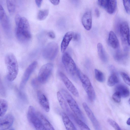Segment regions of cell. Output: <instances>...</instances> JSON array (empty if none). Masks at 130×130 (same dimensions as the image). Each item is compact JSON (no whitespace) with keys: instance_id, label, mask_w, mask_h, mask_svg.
Masks as SVG:
<instances>
[{"instance_id":"7","label":"cell","mask_w":130,"mask_h":130,"mask_svg":"<svg viewBox=\"0 0 130 130\" xmlns=\"http://www.w3.org/2000/svg\"><path fill=\"white\" fill-rule=\"evenodd\" d=\"M57 44L54 42H50L47 44L42 52L43 57L45 59L52 60L57 56L58 51Z\"/></svg>"},{"instance_id":"6","label":"cell","mask_w":130,"mask_h":130,"mask_svg":"<svg viewBox=\"0 0 130 130\" xmlns=\"http://www.w3.org/2000/svg\"><path fill=\"white\" fill-rule=\"evenodd\" d=\"M62 60L67 72L72 76H75L77 74V69L70 54L67 52L65 53L62 56Z\"/></svg>"},{"instance_id":"25","label":"cell","mask_w":130,"mask_h":130,"mask_svg":"<svg viewBox=\"0 0 130 130\" xmlns=\"http://www.w3.org/2000/svg\"><path fill=\"white\" fill-rule=\"evenodd\" d=\"M41 123L45 130H54V127L45 117L41 113L38 112Z\"/></svg>"},{"instance_id":"23","label":"cell","mask_w":130,"mask_h":130,"mask_svg":"<svg viewBox=\"0 0 130 130\" xmlns=\"http://www.w3.org/2000/svg\"><path fill=\"white\" fill-rule=\"evenodd\" d=\"M116 92H118L121 97L126 98L130 94L129 90L125 86L120 84L117 86L115 88Z\"/></svg>"},{"instance_id":"10","label":"cell","mask_w":130,"mask_h":130,"mask_svg":"<svg viewBox=\"0 0 130 130\" xmlns=\"http://www.w3.org/2000/svg\"><path fill=\"white\" fill-rule=\"evenodd\" d=\"M0 21L4 31L7 34H10L11 31L10 21L1 5H0Z\"/></svg>"},{"instance_id":"14","label":"cell","mask_w":130,"mask_h":130,"mask_svg":"<svg viewBox=\"0 0 130 130\" xmlns=\"http://www.w3.org/2000/svg\"><path fill=\"white\" fill-rule=\"evenodd\" d=\"M37 65V62L35 61L31 63L27 68L23 75L21 85L22 88L26 83L31 74L36 68Z\"/></svg>"},{"instance_id":"35","label":"cell","mask_w":130,"mask_h":130,"mask_svg":"<svg viewBox=\"0 0 130 130\" xmlns=\"http://www.w3.org/2000/svg\"><path fill=\"white\" fill-rule=\"evenodd\" d=\"M126 12L130 13V1L129 0H122Z\"/></svg>"},{"instance_id":"3","label":"cell","mask_w":130,"mask_h":130,"mask_svg":"<svg viewBox=\"0 0 130 130\" xmlns=\"http://www.w3.org/2000/svg\"><path fill=\"white\" fill-rule=\"evenodd\" d=\"M76 73L87 93L89 99L91 102L94 101L96 98V94L89 78L78 69Z\"/></svg>"},{"instance_id":"24","label":"cell","mask_w":130,"mask_h":130,"mask_svg":"<svg viewBox=\"0 0 130 130\" xmlns=\"http://www.w3.org/2000/svg\"><path fill=\"white\" fill-rule=\"evenodd\" d=\"M97 48L98 55L101 60L104 62H106L108 58L102 44L99 43L97 45Z\"/></svg>"},{"instance_id":"26","label":"cell","mask_w":130,"mask_h":130,"mask_svg":"<svg viewBox=\"0 0 130 130\" xmlns=\"http://www.w3.org/2000/svg\"><path fill=\"white\" fill-rule=\"evenodd\" d=\"M117 6V0H107L106 10L109 14H112L115 11Z\"/></svg>"},{"instance_id":"37","label":"cell","mask_w":130,"mask_h":130,"mask_svg":"<svg viewBox=\"0 0 130 130\" xmlns=\"http://www.w3.org/2000/svg\"><path fill=\"white\" fill-rule=\"evenodd\" d=\"M98 3L100 6L106 10L107 5V0H98Z\"/></svg>"},{"instance_id":"15","label":"cell","mask_w":130,"mask_h":130,"mask_svg":"<svg viewBox=\"0 0 130 130\" xmlns=\"http://www.w3.org/2000/svg\"><path fill=\"white\" fill-rule=\"evenodd\" d=\"M37 95L39 102L42 107L46 112H48L50 110V104L46 96L40 91H37Z\"/></svg>"},{"instance_id":"44","label":"cell","mask_w":130,"mask_h":130,"mask_svg":"<svg viewBox=\"0 0 130 130\" xmlns=\"http://www.w3.org/2000/svg\"><path fill=\"white\" fill-rule=\"evenodd\" d=\"M127 41L129 45L130 46V31H129L128 37Z\"/></svg>"},{"instance_id":"42","label":"cell","mask_w":130,"mask_h":130,"mask_svg":"<svg viewBox=\"0 0 130 130\" xmlns=\"http://www.w3.org/2000/svg\"><path fill=\"white\" fill-rule=\"evenodd\" d=\"M43 0H35V3L38 7H40L41 5Z\"/></svg>"},{"instance_id":"16","label":"cell","mask_w":130,"mask_h":130,"mask_svg":"<svg viewBox=\"0 0 130 130\" xmlns=\"http://www.w3.org/2000/svg\"><path fill=\"white\" fill-rule=\"evenodd\" d=\"M74 33L73 31H68L64 36L61 44V50L62 53H63L65 51L70 41L73 39Z\"/></svg>"},{"instance_id":"31","label":"cell","mask_w":130,"mask_h":130,"mask_svg":"<svg viewBox=\"0 0 130 130\" xmlns=\"http://www.w3.org/2000/svg\"><path fill=\"white\" fill-rule=\"evenodd\" d=\"M126 56V54L122 53L118 49L115 54L114 57L115 60L120 62L123 60Z\"/></svg>"},{"instance_id":"1","label":"cell","mask_w":130,"mask_h":130,"mask_svg":"<svg viewBox=\"0 0 130 130\" xmlns=\"http://www.w3.org/2000/svg\"><path fill=\"white\" fill-rule=\"evenodd\" d=\"M16 25V34L18 40L22 43L29 41L32 36L29 24L27 19L25 17H21Z\"/></svg>"},{"instance_id":"2","label":"cell","mask_w":130,"mask_h":130,"mask_svg":"<svg viewBox=\"0 0 130 130\" xmlns=\"http://www.w3.org/2000/svg\"><path fill=\"white\" fill-rule=\"evenodd\" d=\"M5 62L7 71V79L10 82H12L16 78L18 72L16 58L13 53H8L5 56Z\"/></svg>"},{"instance_id":"47","label":"cell","mask_w":130,"mask_h":130,"mask_svg":"<svg viewBox=\"0 0 130 130\" xmlns=\"http://www.w3.org/2000/svg\"><path fill=\"white\" fill-rule=\"evenodd\" d=\"M128 102H129V104L130 105V98Z\"/></svg>"},{"instance_id":"27","label":"cell","mask_w":130,"mask_h":130,"mask_svg":"<svg viewBox=\"0 0 130 130\" xmlns=\"http://www.w3.org/2000/svg\"><path fill=\"white\" fill-rule=\"evenodd\" d=\"M8 107L7 101L3 99H0V117L4 116L6 113Z\"/></svg>"},{"instance_id":"45","label":"cell","mask_w":130,"mask_h":130,"mask_svg":"<svg viewBox=\"0 0 130 130\" xmlns=\"http://www.w3.org/2000/svg\"><path fill=\"white\" fill-rule=\"evenodd\" d=\"M126 123L128 125H130V117L127 120Z\"/></svg>"},{"instance_id":"43","label":"cell","mask_w":130,"mask_h":130,"mask_svg":"<svg viewBox=\"0 0 130 130\" xmlns=\"http://www.w3.org/2000/svg\"><path fill=\"white\" fill-rule=\"evenodd\" d=\"M95 13L96 16L97 17H98L100 15V13L99 10L97 8H96L95 10Z\"/></svg>"},{"instance_id":"4","label":"cell","mask_w":130,"mask_h":130,"mask_svg":"<svg viewBox=\"0 0 130 130\" xmlns=\"http://www.w3.org/2000/svg\"><path fill=\"white\" fill-rule=\"evenodd\" d=\"M60 92L63 95L71 109L74 114L84 122H86L85 118L77 103L71 95L64 89H62Z\"/></svg>"},{"instance_id":"5","label":"cell","mask_w":130,"mask_h":130,"mask_svg":"<svg viewBox=\"0 0 130 130\" xmlns=\"http://www.w3.org/2000/svg\"><path fill=\"white\" fill-rule=\"evenodd\" d=\"M27 117L29 122L36 130H42L45 129L42 124L38 114L34 107L30 106L28 110Z\"/></svg>"},{"instance_id":"22","label":"cell","mask_w":130,"mask_h":130,"mask_svg":"<svg viewBox=\"0 0 130 130\" xmlns=\"http://www.w3.org/2000/svg\"><path fill=\"white\" fill-rule=\"evenodd\" d=\"M69 117L76 123L82 130H90V129L84 122L80 119L74 113H72Z\"/></svg>"},{"instance_id":"30","label":"cell","mask_w":130,"mask_h":130,"mask_svg":"<svg viewBox=\"0 0 130 130\" xmlns=\"http://www.w3.org/2000/svg\"><path fill=\"white\" fill-rule=\"evenodd\" d=\"M94 75L96 79L99 82H103L105 80V77L103 73L99 70L95 69Z\"/></svg>"},{"instance_id":"17","label":"cell","mask_w":130,"mask_h":130,"mask_svg":"<svg viewBox=\"0 0 130 130\" xmlns=\"http://www.w3.org/2000/svg\"><path fill=\"white\" fill-rule=\"evenodd\" d=\"M109 69L111 74L108 78L107 84L108 86L111 87L118 83L119 80L115 67L111 65L109 66Z\"/></svg>"},{"instance_id":"8","label":"cell","mask_w":130,"mask_h":130,"mask_svg":"<svg viewBox=\"0 0 130 130\" xmlns=\"http://www.w3.org/2000/svg\"><path fill=\"white\" fill-rule=\"evenodd\" d=\"M53 65L51 63L45 64L41 68L38 74V80L42 84L45 83L50 76L53 69Z\"/></svg>"},{"instance_id":"13","label":"cell","mask_w":130,"mask_h":130,"mask_svg":"<svg viewBox=\"0 0 130 130\" xmlns=\"http://www.w3.org/2000/svg\"><path fill=\"white\" fill-rule=\"evenodd\" d=\"M14 120L13 117L11 114H8L1 117L0 130H5L9 128L13 124Z\"/></svg>"},{"instance_id":"19","label":"cell","mask_w":130,"mask_h":130,"mask_svg":"<svg viewBox=\"0 0 130 130\" xmlns=\"http://www.w3.org/2000/svg\"><path fill=\"white\" fill-rule=\"evenodd\" d=\"M57 97L59 104L62 109L69 115L71 113L68 105L66 100L64 99L60 92L58 91L57 94Z\"/></svg>"},{"instance_id":"46","label":"cell","mask_w":130,"mask_h":130,"mask_svg":"<svg viewBox=\"0 0 130 130\" xmlns=\"http://www.w3.org/2000/svg\"><path fill=\"white\" fill-rule=\"evenodd\" d=\"M78 0H72V1H73L74 2H77L78 1Z\"/></svg>"},{"instance_id":"32","label":"cell","mask_w":130,"mask_h":130,"mask_svg":"<svg viewBox=\"0 0 130 130\" xmlns=\"http://www.w3.org/2000/svg\"><path fill=\"white\" fill-rule=\"evenodd\" d=\"M121 19L118 18H116L114 23V28L115 31L117 34H120L121 25L122 22Z\"/></svg>"},{"instance_id":"29","label":"cell","mask_w":130,"mask_h":130,"mask_svg":"<svg viewBox=\"0 0 130 130\" xmlns=\"http://www.w3.org/2000/svg\"><path fill=\"white\" fill-rule=\"evenodd\" d=\"M49 10L47 9H45L39 10L37 13V18L40 21L45 20L48 16Z\"/></svg>"},{"instance_id":"12","label":"cell","mask_w":130,"mask_h":130,"mask_svg":"<svg viewBox=\"0 0 130 130\" xmlns=\"http://www.w3.org/2000/svg\"><path fill=\"white\" fill-rule=\"evenodd\" d=\"M82 105L86 114L90 120L95 129L100 130L101 127L99 122L87 104L84 102L83 103Z\"/></svg>"},{"instance_id":"39","label":"cell","mask_w":130,"mask_h":130,"mask_svg":"<svg viewBox=\"0 0 130 130\" xmlns=\"http://www.w3.org/2000/svg\"><path fill=\"white\" fill-rule=\"evenodd\" d=\"M47 34L48 36L52 39H54L55 38V35L53 31H49L48 33Z\"/></svg>"},{"instance_id":"9","label":"cell","mask_w":130,"mask_h":130,"mask_svg":"<svg viewBox=\"0 0 130 130\" xmlns=\"http://www.w3.org/2000/svg\"><path fill=\"white\" fill-rule=\"evenodd\" d=\"M129 32V27L127 22L125 21L122 22L121 25L120 34L125 51H128L129 50L127 39Z\"/></svg>"},{"instance_id":"21","label":"cell","mask_w":130,"mask_h":130,"mask_svg":"<svg viewBox=\"0 0 130 130\" xmlns=\"http://www.w3.org/2000/svg\"><path fill=\"white\" fill-rule=\"evenodd\" d=\"M61 115L63 122L67 130H76V128L67 114L64 112H62L61 113Z\"/></svg>"},{"instance_id":"18","label":"cell","mask_w":130,"mask_h":130,"mask_svg":"<svg viewBox=\"0 0 130 130\" xmlns=\"http://www.w3.org/2000/svg\"><path fill=\"white\" fill-rule=\"evenodd\" d=\"M82 24L85 29L88 30H90L92 27V19L91 12L87 11L83 15L82 20Z\"/></svg>"},{"instance_id":"48","label":"cell","mask_w":130,"mask_h":130,"mask_svg":"<svg viewBox=\"0 0 130 130\" xmlns=\"http://www.w3.org/2000/svg\"><path fill=\"white\" fill-rule=\"evenodd\" d=\"M129 1H130V0H129Z\"/></svg>"},{"instance_id":"33","label":"cell","mask_w":130,"mask_h":130,"mask_svg":"<svg viewBox=\"0 0 130 130\" xmlns=\"http://www.w3.org/2000/svg\"><path fill=\"white\" fill-rule=\"evenodd\" d=\"M109 123L115 129L117 130H121V129L118 124L114 121L111 119L108 120Z\"/></svg>"},{"instance_id":"40","label":"cell","mask_w":130,"mask_h":130,"mask_svg":"<svg viewBox=\"0 0 130 130\" xmlns=\"http://www.w3.org/2000/svg\"><path fill=\"white\" fill-rule=\"evenodd\" d=\"M21 18V17L18 14L16 15L15 19V22L16 25L19 23Z\"/></svg>"},{"instance_id":"28","label":"cell","mask_w":130,"mask_h":130,"mask_svg":"<svg viewBox=\"0 0 130 130\" xmlns=\"http://www.w3.org/2000/svg\"><path fill=\"white\" fill-rule=\"evenodd\" d=\"M7 8L9 12L13 13L15 9L16 0H6Z\"/></svg>"},{"instance_id":"41","label":"cell","mask_w":130,"mask_h":130,"mask_svg":"<svg viewBox=\"0 0 130 130\" xmlns=\"http://www.w3.org/2000/svg\"><path fill=\"white\" fill-rule=\"evenodd\" d=\"M51 2L53 5H58L60 2V0H50Z\"/></svg>"},{"instance_id":"34","label":"cell","mask_w":130,"mask_h":130,"mask_svg":"<svg viewBox=\"0 0 130 130\" xmlns=\"http://www.w3.org/2000/svg\"><path fill=\"white\" fill-rule=\"evenodd\" d=\"M121 75L125 82L130 86V77H129L124 72H121Z\"/></svg>"},{"instance_id":"38","label":"cell","mask_w":130,"mask_h":130,"mask_svg":"<svg viewBox=\"0 0 130 130\" xmlns=\"http://www.w3.org/2000/svg\"><path fill=\"white\" fill-rule=\"evenodd\" d=\"M80 36L79 34L74 32L73 39V40L75 41H78L80 39Z\"/></svg>"},{"instance_id":"36","label":"cell","mask_w":130,"mask_h":130,"mask_svg":"<svg viewBox=\"0 0 130 130\" xmlns=\"http://www.w3.org/2000/svg\"><path fill=\"white\" fill-rule=\"evenodd\" d=\"M121 96L120 94L117 92H115L112 96V98L116 102L119 103L120 102L121 100Z\"/></svg>"},{"instance_id":"11","label":"cell","mask_w":130,"mask_h":130,"mask_svg":"<svg viewBox=\"0 0 130 130\" xmlns=\"http://www.w3.org/2000/svg\"><path fill=\"white\" fill-rule=\"evenodd\" d=\"M59 75L60 78L69 90L74 96L78 97L79 93L77 89L71 81L62 72H60Z\"/></svg>"},{"instance_id":"20","label":"cell","mask_w":130,"mask_h":130,"mask_svg":"<svg viewBox=\"0 0 130 130\" xmlns=\"http://www.w3.org/2000/svg\"><path fill=\"white\" fill-rule=\"evenodd\" d=\"M108 42L110 46L114 49H118L119 47V42L115 33L112 31H110Z\"/></svg>"}]
</instances>
